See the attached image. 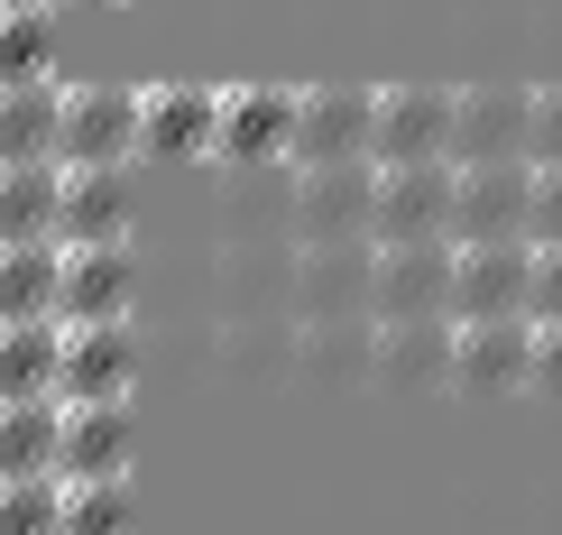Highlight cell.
Instances as JSON below:
<instances>
[{
  "label": "cell",
  "instance_id": "obj_1",
  "mask_svg": "<svg viewBox=\"0 0 562 535\" xmlns=\"http://www.w3.org/2000/svg\"><path fill=\"white\" fill-rule=\"evenodd\" d=\"M369 268H379V241H295V259H286V314L295 323L369 314Z\"/></svg>",
  "mask_w": 562,
  "mask_h": 535
},
{
  "label": "cell",
  "instance_id": "obj_2",
  "mask_svg": "<svg viewBox=\"0 0 562 535\" xmlns=\"http://www.w3.org/2000/svg\"><path fill=\"white\" fill-rule=\"evenodd\" d=\"M369 213H379V167L369 157L286 176V231L295 241H369Z\"/></svg>",
  "mask_w": 562,
  "mask_h": 535
},
{
  "label": "cell",
  "instance_id": "obj_3",
  "mask_svg": "<svg viewBox=\"0 0 562 535\" xmlns=\"http://www.w3.org/2000/svg\"><path fill=\"white\" fill-rule=\"evenodd\" d=\"M369 130H379V92H350V83L295 92L286 167H350V157H369Z\"/></svg>",
  "mask_w": 562,
  "mask_h": 535
},
{
  "label": "cell",
  "instance_id": "obj_4",
  "mask_svg": "<svg viewBox=\"0 0 562 535\" xmlns=\"http://www.w3.org/2000/svg\"><path fill=\"white\" fill-rule=\"evenodd\" d=\"M56 157L65 167H130L138 157V92H121V83H65Z\"/></svg>",
  "mask_w": 562,
  "mask_h": 535
},
{
  "label": "cell",
  "instance_id": "obj_5",
  "mask_svg": "<svg viewBox=\"0 0 562 535\" xmlns=\"http://www.w3.org/2000/svg\"><path fill=\"white\" fill-rule=\"evenodd\" d=\"M452 157H425V167H379V213H369V241H452Z\"/></svg>",
  "mask_w": 562,
  "mask_h": 535
},
{
  "label": "cell",
  "instance_id": "obj_6",
  "mask_svg": "<svg viewBox=\"0 0 562 535\" xmlns=\"http://www.w3.org/2000/svg\"><path fill=\"white\" fill-rule=\"evenodd\" d=\"M452 259L461 241H379L369 268V314H452Z\"/></svg>",
  "mask_w": 562,
  "mask_h": 535
},
{
  "label": "cell",
  "instance_id": "obj_7",
  "mask_svg": "<svg viewBox=\"0 0 562 535\" xmlns=\"http://www.w3.org/2000/svg\"><path fill=\"white\" fill-rule=\"evenodd\" d=\"M526 222H535V157L461 167V185H452V241H526Z\"/></svg>",
  "mask_w": 562,
  "mask_h": 535
},
{
  "label": "cell",
  "instance_id": "obj_8",
  "mask_svg": "<svg viewBox=\"0 0 562 535\" xmlns=\"http://www.w3.org/2000/svg\"><path fill=\"white\" fill-rule=\"evenodd\" d=\"M526 130H535V92L517 83L452 92V167H507V157H526Z\"/></svg>",
  "mask_w": 562,
  "mask_h": 535
},
{
  "label": "cell",
  "instance_id": "obj_9",
  "mask_svg": "<svg viewBox=\"0 0 562 535\" xmlns=\"http://www.w3.org/2000/svg\"><path fill=\"white\" fill-rule=\"evenodd\" d=\"M526 296H535V241H461V259H452V323L526 314Z\"/></svg>",
  "mask_w": 562,
  "mask_h": 535
},
{
  "label": "cell",
  "instance_id": "obj_10",
  "mask_svg": "<svg viewBox=\"0 0 562 535\" xmlns=\"http://www.w3.org/2000/svg\"><path fill=\"white\" fill-rule=\"evenodd\" d=\"M130 305H138V259H130V241H83V249H65L56 323H130Z\"/></svg>",
  "mask_w": 562,
  "mask_h": 535
},
{
  "label": "cell",
  "instance_id": "obj_11",
  "mask_svg": "<svg viewBox=\"0 0 562 535\" xmlns=\"http://www.w3.org/2000/svg\"><path fill=\"white\" fill-rule=\"evenodd\" d=\"M425 157H452V92H434V83L379 92V130H369V167H425Z\"/></svg>",
  "mask_w": 562,
  "mask_h": 535
},
{
  "label": "cell",
  "instance_id": "obj_12",
  "mask_svg": "<svg viewBox=\"0 0 562 535\" xmlns=\"http://www.w3.org/2000/svg\"><path fill=\"white\" fill-rule=\"evenodd\" d=\"M130 379H138L130 323H65V379H56L65 406H111L130 398Z\"/></svg>",
  "mask_w": 562,
  "mask_h": 535
},
{
  "label": "cell",
  "instance_id": "obj_13",
  "mask_svg": "<svg viewBox=\"0 0 562 535\" xmlns=\"http://www.w3.org/2000/svg\"><path fill=\"white\" fill-rule=\"evenodd\" d=\"M222 92L203 83H148L138 92V157H213Z\"/></svg>",
  "mask_w": 562,
  "mask_h": 535
},
{
  "label": "cell",
  "instance_id": "obj_14",
  "mask_svg": "<svg viewBox=\"0 0 562 535\" xmlns=\"http://www.w3.org/2000/svg\"><path fill=\"white\" fill-rule=\"evenodd\" d=\"M452 379L461 388L535 379V314H471V323H452Z\"/></svg>",
  "mask_w": 562,
  "mask_h": 535
},
{
  "label": "cell",
  "instance_id": "obj_15",
  "mask_svg": "<svg viewBox=\"0 0 562 535\" xmlns=\"http://www.w3.org/2000/svg\"><path fill=\"white\" fill-rule=\"evenodd\" d=\"M369 379H387V388L452 379V314H387L379 342H369Z\"/></svg>",
  "mask_w": 562,
  "mask_h": 535
},
{
  "label": "cell",
  "instance_id": "obj_16",
  "mask_svg": "<svg viewBox=\"0 0 562 535\" xmlns=\"http://www.w3.org/2000/svg\"><path fill=\"white\" fill-rule=\"evenodd\" d=\"M130 453H138L130 398H111V406H65V461H56V480H130Z\"/></svg>",
  "mask_w": 562,
  "mask_h": 535
},
{
  "label": "cell",
  "instance_id": "obj_17",
  "mask_svg": "<svg viewBox=\"0 0 562 535\" xmlns=\"http://www.w3.org/2000/svg\"><path fill=\"white\" fill-rule=\"evenodd\" d=\"M286 138H295V92H222V138H213L222 167H268V157H286Z\"/></svg>",
  "mask_w": 562,
  "mask_h": 535
},
{
  "label": "cell",
  "instance_id": "obj_18",
  "mask_svg": "<svg viewBox=\"0 0 562 535\" xmlns=\"http://www.w3.org/2000/svg\"><path fill=\"white\" fill-rule=\"evenodd\" d=\"M56 241H65V249H83V241H130V167H65Z\"/></svg>",
  "mask_w": 562,
  "mask_h": 535
},
{
  "label": "cell",
  "instance_id": "obj_19",
  "mask_svg": "<svg viewBox=\"0 0 562 535\" xmlns=\"http://www.w3.org/2000/svg\"><path fill=\"white\" fill-rule=\"evenodd\" d=\"M65 379V323L37 314V323H0V406L19 398H56Z\"/></svg>",
  "mask_w": 562,
  "mask_h": 535
},
{
  "label": "cell",
  "instance_id": "obj_20",
  "mask_svg": "<svg viewBox=\"0 0 562 535\" xmlns=\"http://www.w3.org/2000/svg\"><path fill=\"white\" fill-rule=\"evenodd\" d=\"M56 213H65V157L0 167V249L10 241H56Z\"/></svg>",
  "mask_w": 562,
  "mask_h": 535
},
{
  "label": "cell",
  "instance_id": "obj_21",
  "mask_svg": "<svg viewBox=\"0 0 562 535\" xmlns=\"http://www.w3.org/2000/svg\"><path fill=\"white\" fill-rule=\"evenodd\" d=\"M65 461V398L0 406V480H46Z\"/></svg>",
  "mask_w": 562,
  "mask_h": 535
},
{
  "label": "cell",
  "instance_id": "obj_22",
  "mask_svg": "<svg viewBox=\"0 0 562 535\" xmlns=\"http://www.w3.org/2000/svg\"><path fill=\"white\" fill-rule=\"evenodd\" d=\"M65 130V83H0V167H29V157H56Z\"/></svg>",
  "mask_w": 562,
  "mask_h": 535
},
{
  "label": "cell",
  "instance_id": "obj_23",
  "mask_svg": "<svg viewBox=\"0 0 562 535\" xmlns=\"http://www.w3.org/2000/svg\"><path fill=\"white\" fill-rule=\"evenodd\" d=\"M369 342H379V314L295 323V333H286V360H295V379H369Z\"/></svg>",
  "mask_w": 562,
  "mask_h": 535
},
{
  "label": "cell",
  "instance_id": "obj_24",
  "mask_svg": "<svg viewBox=\"0 0 562 535\" xmlns=\"http://www.w3.org/2000/svg\"><path fill=\"white\" fill-rule=\"evenodd\" d=\"M56 287H65V241H10L0 249V323L56 314Z\"/></svg>",
  "mask_w": 562,
  "mask_h": 535
},
{
  "label": "cell",
  "instance_id": "obj_25",
  "mask_svg": "<svg viewBox=\"0 0 562 535\" xmlns=\"http://www.w3.org/2000/svg\"><path fill=\"white\" fill-rule=\"evenodd\" d=\"M130 480H65V535H130Z\"/></svg>",
  "mask_w": 562,
  "mask_h": 535
},
{
  "label": "cell",
  "instance_id": "obj_26",
  "mask_svg": "<svg viewBox=\"0 0 562 535\" xmlns=\"http://www.w3.org/2000/svg\"><path fill=\"white\" fill-rule=\"evenodd\" d=\"M0 535H65V480H0Z\"/></svg>",
  "mask_w": 562,
  "mask_h": 535
},
{
  "label": "cell",
  "instance_id": "obj_27",
  "mask_svg": "<svg viewBox=\"0 0 562 535\" xmlns=\"http://www.w3.org/2000/svg\"><path fill=\"white\" fill-rule=\"evenodd\" d=\"M46 75V10H0V83Z\"/></svg>",
  "mask_w": 562,
  "mask_h": 535
},
{
  "label": "cell",
  "instance_id": "obj_28",
  "mask_svg": "<svg viewBox=\"0 0 562 535\" xmlns=\"http://www.w3.org/2000/svg\"><path fill=\"white\" fill-rule=\"evenodd\" d=\"M526 314L535 323L562 314V241H535V296H526Z\"/></svg>",
  "mask_w": 562,
  "mask_h": 535
},
{
  "label": "cell",
  "instance_id": "obj_29",
  "mask_svg": "<svg viewBox=\"0 0 562 535\" xmlns=\"http://www.w3.org/2000/svg\"><path fill=\"white\" fill-rule=\"evenodd\" d=\"M535 167H562V92H535V130H526Z\"/></svg>",
  "mask_w": 562,
  "mask_h": 535
},
{
  "label": "cell",
  "instance_id": "obj_30",
  "mask_svg": "<svg viewBox=\"0 0 562 535\" xmlns=\"http://www.w3.org/2000/svg\"><path fill=\"white\" fill-rule=\"evenodd\" d=\"M526 241H562V167H535V222Z\"/></svg>",
  "mask_w": 562,
  "mask_h": 535
},
{
  "label": "cell",
  "instance_id": "obj_31",
  "mask_svg": "<svg viewBox=\"0 0 562 535\" xmlns=\"http://www.w3.org/2000/svg\"><path fill=\"white\" fill-rule=\"evenodd\" d=\"M535 379L562 388V314H553V323H535Z\"/></svg>",
  "mask_w": 562,
  "mask_h": 535
},
{
  "label": "cell",
  "instance_id": "obj_32",
  "mask_svg": "<svg viewBox=\"0 0 562 535\" xmlns=\"http://www.w3.org/2000/svg\"><path fill=\"white\" fill-rule=\"evenodd\" d=\"M0 10H46V0H0Z\"/></svg>",
  "mask_w": 562,
  "mask_h": 535
}]
</instances>
